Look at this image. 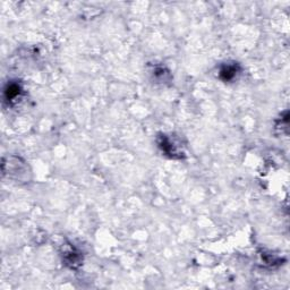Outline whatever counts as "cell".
<instances>
[{
	"label": "cell",
	"mask_w": 290,
	"mask_h": 290,
	"mask_svg": "<svg viewBox=\"0 0 290 290\" xmlns=\"http://www.w3.org/2000/svg\"><path fill=\"white\" fill-rule=\"evenodd\" d=\"M240 72V68L238 66V64H224L220 68V79L224 82H230L234 79H236V76L238 75V73Z\"/></svg>",
	"instance_id": "3"
},
{
	"label": "cell",
	"mask_w": 290,
	"mask_h": 290,
	"mask_svg": "<svg viewBox=\"0 0 290 290\" xmlns=\"http://www.w3.org/2000/svg\"><path fill=\"white\" fill-rule=\"evenodd\" d=\"M64 261L65 263L69 265L72 269H75L76 267H79L81 264L82 257L81 254L77 251H75L74 248H69L68 251L65 252L64 254Z\"/></svg>",
	"instance_id": "4"
},
{
	"label": "cell",
	"mask_w": 290,
	"mask_h": 290,
	"mask_svg": "<svg viewBox=\"0 0 290 290\" xmlns=\"http://www.w3.org/2000/svg\"><path fill=\"white\" fill-rule=\"evenodd\" d=\"M159 148L162 150L163 153H166L167 155H170L171 158H182L183 152H181L178 149V146L175 144V142L171 140L169 136L167 135H161L158 140Z\"/></svg>",
	"instance_id": "1"
},
{
	"label": "cell",
	"mask_w": 290,
	"mask_h": 290,
	"mask_svg": "<svg viewBox=\"0 0 290 290\" xmlns=\"http://www.w3.org/2000/svg\"><path fill=\"white\" fill-rule=\"evenodd\" d=\"M22 92L23 89L18 83H16V82L8 83L7 87L5 88V91H3V100H5V102H7L8 104L16 103L20 97Z\"/></svg>",
	"instance_id": "2"
}]
</instances>
